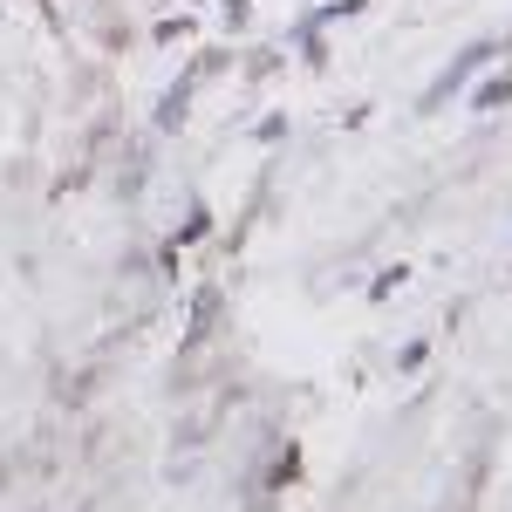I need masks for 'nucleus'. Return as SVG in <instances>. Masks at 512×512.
I'll use <instances>...</instances> for the list:
<instances>
[{"label": "nucleus", "instance_id": "obj_2", "mask_svg": "<svg viewBox=\"0 0 512 512\" xmlns=\"http://www.w3.org/2000/svg\"><path fill=\"white\" fill-rule=\"evenodd\" d=\"M506 96H512V76H492V82H485V89L472 96V103H478V110H499Z\"/></svg>", "mask_w": 512, "mask_h": 512}, {"label": "nucleus", "instance_id": "obj_1", "mask_svg": "<svg viewBox=\"0 0 512 512\" xmlns=\"http://www.w3.org/2000/svg\"><path fill=\"white\" fill-rule=\"evenodd\" d=\"M485 55H492V41H478V48H465V55H458V62H451V69L437 76V89H431V96H424V110H437L444 96H458V82L472 76V69H478V62H485Z\"/></svg>", "mask_w": 512, "mask_h": 512}]
</instances>
